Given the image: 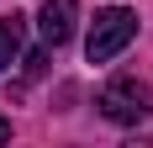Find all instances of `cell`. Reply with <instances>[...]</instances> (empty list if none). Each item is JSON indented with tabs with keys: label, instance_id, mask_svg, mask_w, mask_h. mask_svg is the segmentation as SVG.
Masks as SVG:
<instances>
[{
	"label": "cell",
	"instance_id": "obj_1",
	"mask_svg": "<svg viewBox=\"0 0 153 148\" xmlns=\"http://www.w3.org/2000/svg\"><path fill=\"white\" fill-rule=\"evenodd\" d=\"M132 37H137V16L127 11V5H106V11H95V21H90L85 53H90V64H111Z\"/></svg>",
	"mask_w": 153,
	"mask_h": 148
},
{
	"label": "cell",
	"instance_id": "obj_2",
	"mask_svg": "<svg viewBox=\"0 0 153 148\" xmlns=\"http://www.w3.org/2000/svg\"><path fill=\"white\" fill-rule=\"evenodd\" d=\"M153 111V90L143 85V79H111L106 90H100V117H111V122H122V127H132V122H143Z\"/></svg>",
	"mask_w": 153,
	"mask_h": 148
},
{
	"label": "cell",
	"instance_id": "obj_3",
	"mask_svg": "<svg viewBox=\"0 0 153 148\" xmlns=\"http://www.w3.org/2000/svg\"><path fill=\"white\" fill-rule=\"evenodd\" d=\"M37 32H42L48 48H63L74 37V0H48L42 16H37Z\"/></svg>",
	"mask_w": 153,
	"mask_h": 148
},
{
	"label": "cell",
	"instance_id": "obj_4",
	"mask_svg": "<svg viewBox=\"0 0 153 148\" xmlns=\"http://www.w3.org/2000/svg\"><path fill=\"white\" fill-rule=\"evenodd\" d=\"M21 32H27V16H21V11L0 16V74L21 58Z\"/></svg>",
	"mask_w": 153,
	"mask_h": 148
},
{
	"label": "cell",
	"instance_id": "obj_5",
	"mask_svg": "<svg viewBox=\"0 0 153 148\" xmlns=\"http://www.w3.org/2000/svg\"><path fill=\"white\" fill-rule=\"evenodd\" d=\"M48 69V53H27V74H42Z\"/></svg>",
	"mask_w": 153,
	"mask_h": 148
},
{
	"label": "cell",
	"instance_id": "obj_6",
	"mask_svg": "<svg viewBox=\"0 0 153 148\" xmlns=\"http://www.w3.org/2000/svg\"><path fill=\"white\" fill-rule=\"evenodd\" d=\"M5 138H11V122H5V117H0V143H5Z\"/></svg>",
	"mask_w": 153,
	"mask_h": 148
}]
</instances>
